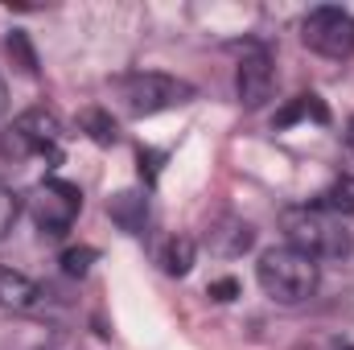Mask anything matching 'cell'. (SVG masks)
<instances>
[{
  "mask_svg": "<svg viewBox=\"0 0 354 350\" xmlns=\"http://www.w3.org/2000/svg\"><path fill=\"white\" fill-rule=\"evenodd\" d=\"M280 231L288 239V248H297L309 260H346L354 252L351 231L342 227V219L317 210V206H292L280 214Z\"/></svg>",
  "mask_w": 354,
  "mask_h": 350,
  "instance_id": "1",
  "label": "cell"
},
{
  "mask_svg": "<svg viewBox=\"0 0 354 350\" xmlns=\"http://www.w3.org/2000/svg\"><path fill=\"white\" fill-rule=\"evenodd\" d=\"M256 280L264 288V297H272L276 305H301L317 293L322 284V264L301 256L297 248H268L260 264H256Z\"/></svg>",
  "mask_w": 354,
  "mask_h": 350,
  "instance_id": "2",
  "label": "cell"
},
{
  "mask_svg": "<svg viewBox=\"0 0 354 350\" xmlns=\"http://www.w3.org/2000/svg\"><path fill=\"white\" fill-rule=\"evenodd\" d=\"M115 99L128 116H157V111H169L194 99V83L177 79V75H161V71H132V75H120L115 83Z\"/></svg>",
  "mask_w": 354,
  "mask_h": 350,
  "instance_id": "3",
  "label": "cell"
},
{
  "mask_svg": "<svg viewBox=\"0 0 354 350\" xmlns=\"http://www.w3.org/2000/svg\"><path fill=\"white\" fill-rule=\"evenodd\" d=\"M58 140H62V120L50 107H29L0 132V157L8 161L46 157V153H58Z\"/></svg>",
  "mask_w": 354,
  "mask_h": 350,
  "instance_id": "4",
  "label": "cell"
},
{
  "mask_svg": "<svg viewBox=\"0 0 354 350\" xmlns=\"http://www.w3.org/2000/svg\"><path fill=\"white\" fill-rule=\"evenodd\" d=\"M79 210H83V190L71 185V181H62V177H46V181L29 194V214H33L37 231L50 235V239L66 235V231L75 227Z\"/></svg>",
  "mask_w": 354,
  "mask_h": 350,
  "instance_id": "5",
  "label": "cell"
},
{
  "mask_svg": "<svg viewBox=\"0 0 354 350\" xmlns=\"http://www.w3.org/2000/svg\"><path fill=\"white\" fill-rule=\"evenodd\" d=\"M301 42L330 62H346L354 54V17L338 4L309 8V17L301 21Z\"/></svg>",
  "mask_w": 354,
  "mask_h": 350,
  "instance_id": "6",
  "label": "cell"
},
{
  "mask_svg": "<svg viewBox=\"0 0 354 350\" xmlns=\"http://www.w3.org/2000/svg\"><path fill=\"white\" fill-rule=\"evenodd\" d=\"M276 91V62L268 54V46L260 42H248L243 54H239V66H235V95L248 111H260Z\"/></svg>",
  "mask_w": 354,
  "mask_h": 350,
  "instance_id": "7",
  "label": "cell"
},
{
  "mask_svg": "<svg viewBox=\"0 0 354 350\" xmlns=\"http://www.w3.org/2000/svg\"><path fill=\"white\" fill-rule=\"evenodd\" d=\"M37 301H41V288H37L25 272L0 268V305H4V309L25 313V309H37Z\"/></svg>",
  "mask_w": 354,
  "mask_h": 350,
  "instance_id": "8",
  "label": "cell"
},
{
  "mask_svg": "<svg viewBox=\"0 0 354 350\" xmlns=\"http://www.w3.org/2000/svg\"><path fill=\"white\" fill-rule=\"evenodd\" d=\"M301 120H313V124H326L330 120V107H326V99L322 95H297V99H288L276 116H272V128L280 132V128H292V124H301Z\"/></svg>",
  "mask_w": 354,
  "mask_h": 350,
  "instance_id": "9",
  "label": "cell"
},
{
  "mask_svg": "<svg viewBox=\"0 0 354 350\" xmlns=\"http://www.w3.org/2000/svg\"><path fill=\"white\" fill-rule=\"evenodd\" d=\"M107 210H111V219L120 223V231H128V235H140L145 223H149V198L136 194V190L115 194V198L107 202Z\"/></svg>",
  "mask_w": 354,
  "mask_h": 350,
  "instance_id": "10",
  "label": "cell"
},
{
  "mask_svg": "<svg viewBox=\"0 0 354 350\" xmlns=\"http://www.w3.org/2000/svg\"><path fill=\"white\" fill-rule=\"evenodd\" d=\"M252 239H256V231L248 223H239V219H227L218 231H210V248L218 256H239V252L252 248Z\"/></svg>",
  "mask_w": 354,
  "mask_h": 350,
  "instance_id": "11",
  "label": "cell"
},
{
  "mask_svg": "<svg viewBox=\"0 0 354 350\" xmlns=\"http://www.w3.org/2000/svg\"><path fill=\"white\" fill-rule=\"evenodd\" d=\"M317 210H326V214H334V219H346L354 214V177H338V181H330L322 194H317V202H313Z\"/></svg>",
  "mask_w": 354,
  "mask_h": 350,
  "instance_id": "12",
  "label": "cell"
},
{
  "mask_svg": "<svg viewBox=\"0 0 354 350\" xmlns=\"http://www.w3.org/2000/svg\"><path fill=\"white\" fill-rule=\"evenodd\" d=\"M194 256H198L194 239H189V235H174V239H165V248H161V268H165L169 276H185V272L194 268Z\"/></svg>",
  "mask_w": 354,
  "mask_h": 350,
  "instance_id": "13",
  "label": "cell"
},
{
  "mask_svg": "<svg viewBox=\"0 0 354 350\" xmlns=\"http://www.w3.org/2000/svg\"><path fill=\"white\" fill-rule=\"evenodd\" d=\"M83 128L91 132V140H99V145H115V120H111L107 111H87V116H83Z\"/></svg>",
  "mask_w": 354,
  "mask_h": 350,
  "instance_id": "14",
  "label": "cell"
},
{
  "mask_svg": "<svg viewBox=\"0 0 354 350\" xmlns=\"http://www.w3.org/2000/svg\"><path fill=\"white\" fill-rule=\"evenodd\" d=\"M95 260H99L95 248H66V252H62V272H66V276H87V268Z\"/></svg>",
  "mask_w": 354,
  "mask_h": 350,
  "instance_id": "15",
  "label": "cell"
},
{
  "mask_svg": "<svg viewBox=\"0 0 354 350\" xmlns=\"http://www.w3.org/2000/svg\"><path fill=\"white\" fill-rule=\"evenodd\" d=\"M8 54L21 62V71L25 75H37V58H33V46H29V37L17 29V33H8Z\"/></svg>",
  "mask_w": 354,
  "mask_h": 350,
  "instance_id": "16",
  "label": "cell"
},
{
  "mask_svg": "<svg viewBox=\"0 0 354 350\" xmlns=\"http://www.w3.org/2000/svg\"><path fill=\"white\" fill-rule=\"evenodd\" d=\"M17 214H21V198L8 190V185H0V239L12 231V223H17Z\"/></svg>",
  "mask_w": 354,
  "mask_h": 350,
  "instance_id": "17",
  "label": "cell"
},
{
  "mask_svg": "<svg viewBox=\"0 0 354 350\" xmlns=\"http://www.w3.org/2000/svg\"><path fill=\"white\" fill-rule=\"evenodd\" d=\"M206 297H210V301H235V297H239V284H235L231 276H223V280H214V284L206 288Z\"/></svg>",
  "mask_w": 354,
  "mask_h": 350,
  "instance_id": "18",
  "label": "cell"
},
{
  "mask_svg": "<svg viewBox=\"0 0 354 350\" xmlns=\"http://www.w3.org/2000/svg\"><path fill=\"white\" fill-rule=\"evenodd\" d=\"M157 174H161V153H153V149H140V177L153 185V181H157Z\"/></svg>",
  "mask_w": 354,
  "mask_h": 350,
  "instance_id": "19",
  "label": "cell"
},
{
  "mask_svg": "<svg viewBox=\"0 0 354 350\" xmlns=\"http://www.w3.org/2000/svg\"><path fill=\"white\" fill-rule=\"evenodd\" d=\"M346 145H351V153H354V116H351V124H346Z\"/></svg>",
  "mask_w": 354,
  "mask_h": 350,
  "instance_id": "20",
  "label": "cell"
},
{
  "mask_svg": "<svg viewBox=\"0 0 354 350\" xmlns=\"http://www.w3.org/2000/svg\"><path fill=\"white\" fill-rule=\"evenodd\" d=\"M4 103H8V91H4V79H0V111H4Z\"/></svg>",
  "mask_w": 354,
  "mask_h": 350,
  "instance_id": "21",
  "label": "cell"
},
{
  "mask_svg": "<svg viewBox=\"0 0 354 350\" xmlns=\"http://www.w3.org/2000/svg\"><path fill=\"white\" fill-rule=\"evenodd\" d=\"M342 350H354V347H342Z\"/></svg>",
  "mask_w": 354,
  "mask_h": 350,
  "instance_id": "22",
  "label": "cell"
}]
</instances>
